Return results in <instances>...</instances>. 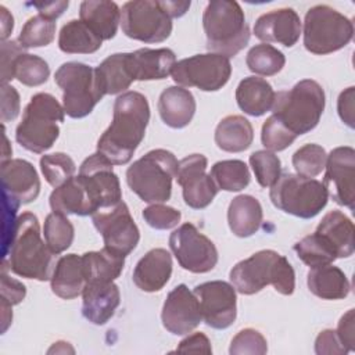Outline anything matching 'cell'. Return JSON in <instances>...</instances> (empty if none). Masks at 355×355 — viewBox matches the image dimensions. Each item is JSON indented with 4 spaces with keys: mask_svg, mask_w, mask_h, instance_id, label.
<instances>
[{
    "mask_svg": "<svg viewBox=\"0 0 355 355\" xmlns=\"http://www.w3.org/2000/svg\"><path fill=\"white\" fill-rule=\"evenodd\" d=\"M150 121L147 98L139 92H125L114 103L111 125L97 141V153L112 165L128 164L146 135Z\"/></svg>",
    "mask_w": 355,
    "mask_h": 355,
    "instance_id": "6da1fadb",
    "label": "cell"
},
{
    "mask_svg": "<svg viewBox=\"0 0 355 355\" xmlns=\"http://www.w3.org/2000/svg\"><path fill=\"white\" fill-rule=\"evenodd\" d=\"M40 234L39 219L35 214L19 215L10 243L3 251V268L25 279L50 280L55 268V254Z\"/></svg>",
    "mask_w": 355,
    "mask_h": 355,
    "instance_id": "7a4b0ae2",
    "label": "cell"
},
{
    "mask_svg": "<svg viewBox=\"0 0 355 355\" xmlns=\"http://www.w3.org/2000/svg\"><path fill=\"white\" fill-rule=\"evenodd\" d=\"M229 277L233 287L244 295L255 294L268 284H272L283 295H291L295 288V273L291 263L273 250H261L237 262Z\"/></svg>",
    "mask_w": 355,
    "mask_h": 355,
    "instance_id": "3957f363",
    "label": "cell"
},
{
    "mask_svg": "<svg viewBox=\"0 0 355 355\" xmlns=\"http://www.w3.org/2000/svg\"><path fill=\"white\" fill-rule=\"evenodd\" d=\"M326 104L323 87L312 79L295 83L290 90L275 94L272 115L293 135L311 132L320 121Z\"/></svg>",
    "mask_w": 355,
    "mask_h": 355,
    "instance_id": "277c9868",
    "label": "cell"
},
{
    "mask_svg": "<svg viewBox=\"0 0 355 355\" xmlns=\"http://www.w3.org/2000/svg\"><path fill=\"white\" fill-rule=\"evenodd\" d=\"M202 26L209 53L234 57L250 40V28L237 1L212 0L204 10Z\"/></svg>",
    "mask_w": 355,
    "mask_h": 355,
    "instance_id": "5b68a950",
    "label": "cell"
},
{
    "mask_svg": "<svg viewBox=\"0 0 355 355\" xmlns=\"http://www.w3.org/2000/svg\"><path fill=\"white\" fill-rule=\"evenodd\" d=\"M64 107L54 96L49 93L33 94L15 129V140L31 153L47 151L60 136L58 122H64Z\"/></svg>",
    "mask_w": 355,
    "mask_h": 355,
    "instance_id": "8992f818",
    "label": "cell"
},
{
    "mask_svg": "<svg viewBox=\"0 0 355 355\" xmlns=\"http://www.w3.org/2000/svg\"><path fill=\"white\" fill-rule=\"evenodd\" d=\"M179 161L173 153L155 148L136 159L126 171V183L143 201L161 204L171 198L172 180L178 175Z\"/></svg>",
    "mask_w": 355,
    "mask_h": 355,
    "instance_id": "52a82bcc",
    "label": "cell"
},
{
    "mask_svg": "<svg viewBox=\"0 0 355 355\" xmlns=\"http://www.w3.org/2000/svg\"><path fill=\"white\" fill-rule=\"evenodd\" d=\"M269 197L276 208L302 219L316 216L329 200L327 190L322 182L297 173L280 175L270 187Z\"/></svg>",
    "mask_w": 355,
    "mask_h": 355,
    "instance_id": "ba28073f",
    "label": "cell"
},
{
    "mask_svg": "<svg viewBox=\"0 0 355 355\" xmlns=\"http://www.w3.org/2000/svg\"><path fill=\"white\" fill-rule=\"evenodd\" d=\"M354 36L349 18L326 4L309 8L304 19V46L318 55H324L345 47Z\"/></svg>",
    "mask_w": 355,
    "mask_h": 355,
    "instance_id": "9c48e42d",
    "label": "cell"
},
{
    "mask_svg": "<svg viewBox=\"0 0 355 355\" xmlns=\"http://www.w3.org/2000/svg\"><path fill=\"white\" fill-rule=\"evenodd\" d=\"M62 89V107L71 118H85L104 97L96 78L94 68L83 62H65L54 75Z\"/></svg>",
    "mask_w": 355,
    "mask_h": 355,
    "instance_id": "30bf717a",
    "label": "cell"
},
{
    "mask_svg": "<svg viewBox=\"0 0 355 355\" xmlns=\"http://www.w3.org/2000/svg\"><path fill=\"white\" fill-rule=\"evenodd\" d=\"M122 32L143 43H161L171 36L172 18L158 0H132L122 6Z\"/></svg>",
    "mask_w": 355,
    "mask_h": 355,
    "instance_id": "8fae6325",
    "label": "cell"
},
{
    "mask_svg": "<svg viewBox=\"0 0 355 355\" xmlns=\"http://www.w3.org/2000/svg\"><path fill=\"white\" fill-rule=\"evenodd\" d=\"M172 79L182 87H197L202 92H216L230 79L232 64L227 57L215 53L196 54L175 62Z\"/></svg>",
    "mask_w": 355,
    "mask_h": 355,
    "instance_id": "7c38bea8",
    "label": "cell"
},
{
    "mask_svg": "<svg viewBox=\"0 0 355 355\" xmlns=\"http://www.w3.org/2000/svg\"><path fill=\"white\" fill-rule=\"evenodd\" d=\"M169 247L179 265L191 273H207L218 263L215 244L193 223H183L169 236Z\"/></svg>",
    "mask_w": 355,
    "mask_h": 355,
    "instance_id": "4fadbf2b",
    "label": "cell"
},
{
    "mask_svg": "<svg viewBox=\"0 0 355 355\" xmlns=\"http://www.w3.org/2000/svg\"><path fill=\"white\" fill-rule=\"evenodd\" d=\"M92 220L103 236L105 248L123 257L136 248L140 240V232L123 201L115 207L96 211L92 215Z\"/></svg>",
    "mask_w": 355,
    "mask_h": 355,
    "instance_id": "5bb4252c",
    "label": "cell"
},
{
    "mask_svg": "<svg viewBox=\"0 0 355 355\" xmlns=\"http://www.w3.org/2000/svg\"><path fill=\"white\" fill-rule=\"evenodd\" d=\"M114 165L101 154L89 155L79 166V179L83 182L97 211L115 207L122 201L121 184Z\"/></svg>",
    "mask_w": 355,
    "mask_h": 355,
    "instance_id": "9a60e30c",
    "label": "cell"
},
{
    "mask_svg": "<svg viewBox=\"0 0 355 355\" xmlns=\"http://www.w3.org/2000/svg\"><path fill=\"white\" fill-rule=\"evenodd\" d=\"M202 320L207 326L223 330L233 324L237 316V297L233 284L223 280L205 282L194 287Z\"/></svg>",
    "mask_w": 355,
    "mask_h": 355,
    "instance_id": "2e32d148",
    "label": "cell"
},
{
    "mask_svg": "<svg viewBox=\"0 0 355 355\" xmlns=\"http://www.w3.org/2000/svg\"><path fill=\"white\" fill-rule=\"evenodd\" d=\"M208 161L202 154H191L179 161L176 182L182 186L186 205L193 209L207 208L218 194V186L207 171Z\"/></svg>",
    "mask_w": 355,
    "mask_h": 355,
    "instance_id": "e0dca14e",
    "label": "cell"
},
{
    "mask_svg": "<svg viewBox=\"0 0 355 355\" xmlns=\"http://www.w3.org/2000/svg\"><path fill=\"white\" fill-rule=\"evenodd\" d=\"M323 184L327 194L343 207L354 209L355 201V150L349 146L336 147L326 158Z\"/></svg>",
    "mask_w": 355,
    "mask_h": 355,
    "instance_id": "ac0fdd59",
    "label": "cell"
},
{
    "mask_svg": "<svg viewBox=\"0 0 355 355\" xmlns=\"http://www.w3.org/2000/svg\"><path fill=\"white\" fill-rule=\"evenodd\" d=\"M161 320L164 327L176 336L191 333L202 320L200 302L186 284L176 286L162 306Z\"/></svg>",
    "mask_w": 355,
    "mask_h": 355,
    "instance_id": "d6986e66",
    "label": "cell"
},
{
    "mask_svg": "<svg viewBox=\"0 0 355 355\" xmlns=\"http://www.w3.org/2000/svg\"><path fill=\"white\" fill-rule=\"evenodd\" d=\"M3 194L19 205L35 201L40 193V179L35 166L21 158L1 162Z\"/></svg>",
    "mask_w": 355,
    "mask_h": 355,
    "instance_id": "ffe728a7",
    "label": "cell"
},
{
    "mask_svg": "<svg viewBox=\"0 0 355 355\" xmlns=\"http://www.w3.org/2000/svg\"><path fill=\"white\" fill-rule=\"evenodd\" d=\"M254 35L265 43L293 47L301 35V19L293 8L273 10L255 21Z\"/></svg>",
    "mask_w": 355,
    "mask_h": 355,
    "instance_id": "44dd1931",
    "label": "cell"
},
{
    "mask_svg": "<svg viewBox=\"0 0 355 355\" xmlns=\"http://www.w3.org/2000/svg\"><path fill=\"white\" fill-rule=\"evenodd\" d=\"M82 313L93 324H105L115 313L121 293L114 282H90L82 293Z\"/></svg>",
    "mask_w": 355,
    "mask_h": 355,
    "instance_id": "7402d4cb",
    "label": "cell"
},
{
    "mask_svg": "<svg viewBox=\"0 0 355 355\" xmlns=\"http://www.w3.org/2000/svg\"><path fill=\"white\" fill-rule=\"evenodd\" d=\"M172 275V257L165 248H153L139 259L133 270V283L146 293L164 288Z\"/></svg>",
    "mask_w": 355,
    "mask_h": 355,
    "instance_id": "603a6c76",
    "label": "cell"
},
{
    "mask_svg": "<svg viewBox=\"0 0 355 355\" xmlns=\"http://www.w3.org/2000/svg\"><path fill=\"white\" fill-rule=\"evenodd\" d=\"M157 107L162 122L173 129L187 126L196 114L194 96L182 86L166 87L159 94Z\"/></svg>",
    "mask_w": 355,
    "mask_h": 355,
    "instance_id": "cb8c5ba5",
    "label": "cell"
},
{
    "mask_svg": "<svg viewBox=\"0 0 355 355\" xmlns=\"http://www.w3.org/2000/svg\"><path fill=\"white\" fill-rule=\"evenodd\" d=\"M129 62L135 80L165 79L176 62L171 49H139L129 53Z\"/></svg>",
    "mask_w": 355,
    "mask_h": 355,
    "instance_id": "d4e9b609",
    "label": "cell"
},
{
    "mask_svg": "<svg viewBox=\"0 0 355 355\" xmlns=\"http://www.w3.org/2000/svg\"><path fill=\"white\" fill-rule=\"evenodd\" d=\"M50 283L51 291L62 300H72L80 295L87 284L82 255L68 254L61 257L55 263Z\"/></svg>",
    "mask_w": 355,
    "mask_h": 355,
    "instance_id": "484cf974",
    "label": "cell"
},
{
    "mask_svg": "<svg viewBox=\"0 0 355 355\" xmlns=\"http://www.w3.org/2000/svg\"><path fill=\"white\" fill-rule=\"evenodd\" d=\"M49 200L53 212L62 215L86 216L97 211L79 176H73L60 187H55Z\"/></svg>",
    "mask_w": 355,
    "mask_h": 355,
    "instance_id": "4316f807",
    "label": "cell"
},
{
    "mask_svg": "<svg viewBox=\"0 0 355 355\" xmlns=\"http://www.w3.org/2000/svg\"><path fill=\"white\" fill-rule=\"evenodd\" d=\"M80 21L85 22L101 40L116 35L121 24V10L116 3L107 0H86L79 7Z\"/></svg>",
    "mask_w": 355,
    "mask_h": 355,
    "instance_id": "83f0119b",
    "label": "cell"
},
{
    "mask_svg": "<svg viewBox=\"0 0 355 355\" xmlns=\"http://www.w3.org/2000/svg\"><path fill=\"white\" fill-rule=\"evenodd\" d=\"M316 233L330 244L337 258H348L354 254V223L341 211L327 212L318 225Z\"/></svg>",
    "mask_w": 355,
    "mask_h": 355,
    "instance_id": "f1b7e54d",
    "label": "cell"
},
{
    "mask_svg": "<svg viewBox=\"0 0 355 355\" xmlns=\"http://www.w3.org/2000/svg\"><path fill=\"white\" fill-rule=\"evenodd\" d=\"M275 92L270 83L258 76L244 78L236 89V101L241 111L251 116H261L272 110Z\"/></svg>",
    "mask_w": 355,
    "mask_h": 355,
    "instance_id": "f546056e",
    "label": "cell"
},
{
    "mask_svg": "<svg viewBox=\"0 0 355 355\" xmlns=\"http://www.w3.org/2000/svg\"><path fill=\"white\" fill-rule=\"evenodd\" d=\"M306 283L309 291L322 300H343L351 290L345 273L331 263L311 268Z\"/></svg>",
    "mask_w": 355,
    "mask_h": 355,
    "instance_id": "4dcf8cb0",
    "label": "cell"
},
{
    "mask_svg": "<svg viewBox=\"0 0 355 355\" xmlns=\"http://www.w3.org/2000/svg\"><path fill=\"white\" fill-rule=\"evenodd\" d=\"M262 207L259 201L250 194L234 197L227 208V223L237 237H250L255 234L262 223Z\"/></svg>",
    "mask_w": 355,
    "mask_h": 355,
    "instance_id": "1f68e13d",
    "label": "cell"
},
{
    "mask_svg": "<svg viewBox=\"0 0 355 355\" xmlns=\"http://www.w3.org/2000/svg\"><path fill=\"white\" fill-rule=\"evenodd\" d=\"M94 71L104 96L122 93L135 82L129 62V53H115L107 57L94 68Z\"/></svg>",
    "mask_w": 355,
    "mask_h": 355,
    "instance_id": "d6a6232c",
    "label": "cell"
},
{
    "mask_svg": "<svg viewBox=\"0 0 355 355\" xmlns=\"http://www.w3.org/2000/svg\"><path fill=\"white\" fill-rule=\"evenodd\" d=\"M252 125L241 115L225 116L215 129L216 146L227 153H241L252 144Z\"/></svg>",
    "mask_w": 355,
    "mask_h": 355,
    "instance_id": "836d02e7",
    "label": "cell"
},
{
    "mask_svg": "<svg viewBox=\"0 0 355 355\" xmlns=\"http://www.w3.org/2000/svg\"><path fill=\"white\" fill-rule=\"evenodd\" d=\"M85 276L90 282H114L123 270L125 257L108 248L89 251L82 255Z\"/></svg>",
    "mask_w": 355,
    "mask_h": 355,
    "instance_id": "e575fe53",
    "label": "cell"
},
{
    "mask_svg": "<svg viewBox=\"0 0 355 355\" xmlns=\"http://www.w3.org/2000/svg\"><path fill=\"white\" fill-rule=\"evenodd\" d=\"M101 37L80 19L67 22L58 35V47L67 54H92L101 47Z\"/></svg>",
    "mask_w": 355,
    "mask_h": 355,
    "instance_id": "d590c367",
    "label": "cell"
},
{
    "mask_svg": "<svg viewBox=\"0 0 355 355\" xmlns=\"http://www.w3.org/2000/svg\"><path fill=\"white\" fill-rule=\"evenodd\" d=\"M211 178L219 190L240 191L250 184L251 175L248 166L240 159H225L214 164Z\"/></svg>",
    "mask_w": 355,
    "mask_h": 355,
    "instance_id": "8d00e7d4",
    "label": "cell"
},
{
    "mask_svg": "<svg viewBox=\"0 0 355 355\" xmlns=\"http://www.w3.org/2000/svg\"><path fill=\"white\" fill-rule=\"evenodd\" d=\"M248 69L257 75L273 76L280 72L286 64L284 54L268 43L255 44L245 57Z\"/></svg>",
    "mask_w": 355,
    "mask_h": 355,
    "instance_id": "74e56055",
    "label": "cell"
},
{
    "mask_svg": "<svg viewBox=\"0 0 355 355\" xmlns=\"http://www.w3.org/2000/svg\"><path fill=\"white\" fill-rule=\"evenodd\" d=\"M43 234L49 248L55 255H58L71 247L75 236V229L67 215H62L60 212H51L44 219Z\"/></svg>",
    "mask_w": 355,
    "mask_h": 355,
    "instance_id": "f35d334b",
    "label": "cell"
},
{
    "mask_svg": "<svg viewBox=\"0 0 355 355\" xmlns=\"http://www.w3.org/2000/svg\"><path fill=\"white\" fill-rule=\"evenodd\" d=\"M294 251L297 252L298 258L309 268L331 263L337 259L334 250L316 232L297 241L294 244Z\"/></svg>",
    "mask_w": 355,
    "mask_h": 355,
    "instance_id": "ab89813d",
    "label": "cell"
},
{
    "mask_svg": "<svg viewBox=\"0 0 355 355\" xmlns=\"http://www.w3.org/2000/svg\"><path fill=\"white\" fill-rule=\"evenodd\" d=\"M54 33L55 21L37 14L25 22L18 36V43L24 49L43 47L54 40Z\"/></svg>",
    "mask_w": 355,
    "mask_h": 355,
    "instance_id": "60d3db41",
    "label": "cell"
},
{
    "mask_svg": "<svg viewBox=\"0 0 355 355\" xmlns=\"http://www.w3.org/2000/svg\"><path fill=\"white\" fill-rule=\"evenodd\" d=\"M49 76L50 68L43 58L35 54L24 53L15 60L14 79H17L19 83L29 87H35L47 82Z\"/></svg>",
    "mask_w": 355,
    "mask_h": 355,
    "instance_id": "b9f144b4",
    "label": "cell"
},
{
    "mask_svg": "<svg viewBox=\"0 0 355 355\" xmlns=\"http://www.w3.org/2000/svg\"><path fill=\"white\" fill-rule=\"evenodd\" d=\"M40 169L46 182L55 189L73 178L76 165L68 154L53 153L40 158Z\"/></svg>",
    "mask_w": 355,
    "mask_h": 355,
    "instance_id": "7bdbcfd3",
    "label": "cell"
},
{
    "mask_svg": "<svg viewBox=\"0 0 355 355\" xmlns=\"http://www.w3.org/2000/svg\"><path fill=\"white\" fill-rule=\"evenodd\" d=\"M327 154L319 144H305L293 154V166L297 175L304 178L318 176L326 165Z\"/></svg>",
    "mask_w": 355,
    "mask_h": 355,
    "instance_id": "ee69618b",
    "label": "cell"
},
{
    "mask_svg": "<svg viewBox=\"0 0 355 355\" xmlns=\"http://www.w3.org/2000/svg\"><path fill=\"white\" fill-rule=\"evenodd\" d=\"M250 165L262 187H272L282 175L279 157L269 150H258L250 155Z\"/></svg>",
    "mask_w": 355,
    "mask_h": 355,
    "instance_id": "f6af8a7d",
    "label": "cell"
},
{
    "mask_svg": "<svg viewBox=\"0 0 355 355\" xmlns=\"http://www.w3.org/2000/svg\"><path fill=\"white\" fill-rule=\"evenodd\" d=\"M297 139L288 129H286L273 115H270L262 125L261 141L269 151H283Z\"/></svg>",
    "mask_w": 355,
    "mask_h": 355,
    "instance_id": "bcb514c9",
    "label": "cell"
},
{
    "mask_svg": "<svg viewBox=\"0 0 355 355\" xmlns=\"http://www.w3.org/2000/svg\"><path fill=\"white\" fill-rule=\"evenodd\" d=\"M268 352V343L265 337L255 329H244L239 331L229 348L230 355H263Z\"/></svg>",
    "mask_w": 355,
    "mask_h": 355,
    "instance_id": "7dc6e473",
    "label": "cell"
},
{
    "mask_svg": "<svg viewBox=\"0 0 355 355\" xmlns=\"http://www.w3.org/2000/svg\"><path fill=\"white\" fill-rule=\"evenodd\" d=\"M141 216L144 222L157 230H168L173 229L179 225L182 214L180 211L164 205V204H153L143 209Z\"/></svg>",
    "mask_w": 355,
    "mask_h": 355,
    "instance_id": "c3c4849f",
    "label": "cell"
},
{
    "mask_svg": "<svg viewBox=\"0 0 355 355\" xmlns=\"http://www.w3.org/2000/svg\"><path fill=\"white\" fill-rule=\"evenodd\" d=\"M25 53V49L18 40H8L1 43V85L14 79L15 60Z\"/></svg>",
    "mask_w": 355,
    "mask_h": 355,
    "instance_id": "681fc988",
    "label": "cell"
},
{
    "mask_svg": "<svg viewBox=\"0 0 355 355\" xmlns=\"http://www.w3.org/2000/svg\"><path fill=\"white\" fill-rule=\"evenodd\" d=\"M0 293H1V301L10 304V305H17L19 304L24 298H25V294H26V288L25 286L10 277L7 273H6V269L1 268V286H0Z\"/></svg>",
    "mask_w": 355,
    "mask_h": 355,
    "instance_id": "f907efd6",
    "label": "cell"
},
{
    "mask_svg": "<svg viewBox=\"0 0 355 355\" xmlns=\"http://www.w3.org/2000/svg\"><path fill=\"white\" fill-rule=\"evenodd\" d=\"M19 114V94L8 83L1 85V122L14 121Z\"/></svg>",
    "mask_w": 355,
    "mask_h": 355,
    "instance_id": "816d5d0a",
    "label": "cell"
},
{
    "mask_svg": "<svg viewBox=\"0 0 355 355\" xmlns=\"http://www.w3.org/2000/svg\"><path fill=\"white\" fill-rule=\"evenodd\" d=\"M315 352L318 355H343L348 351L340 343L334 330H323L315 341Z\"/></svg>",
    "mask_w": 355,
    "mask_h": 355,
    "instance_id": "f5cc1de1",
    "label": "cell"
},
{
    "mask_svg": "<svg viewBox=\"0 0 355 355\" xmlns=\"http://www.w3.org/2000/svg\"><path fill=\"white\" fill-rule=\"evenodd\" d=\"M336 334L343 344V347L349 352L355 349V333H354V309H349L345 315L341 316Z\"/></svg>",
    "mask_w": 355,
    "mask_h": 355,
    "instance_id": "db71d44e",
    "label": "cell"
},
{
    "mask_svg": "<svg viewBox=\"0 0 355 355\" xmlns=\"http://www.w3.org/2000/svg\"><path fill=\"white\" fill-rule=\"evenodd\" d=\"M354 98H355V87L349 86L344 92L340 93L337 100V111L341 121L348 125L351 129L354 128Z\"/></svg>",
    "mask_w": 355,
    "mask_h": 355,
    "instance_id": "11a10c76",
    "label": "cell"
},
{
    "mask_svg": "<svg viewBox=\"0 0 355 355\" xmlns=\"http://www.w3.org/2000/svg\"><path fill=\"white\" fill-rule=\"evenodd\" d=\"M178 352H202L212 354L211 343L204 333H194L182 340L176 348Z\"/></svg>",
    "mask_w": 355,
    "mask_h": 355,
    "instance_id": "9f6ffc18",
    "label": "cell"
},
{
    "mask_svg": "<svg viewBox=\"0 0 355 355\" xmlns=\"http://www.w3.org/2000/svg\"><path fill=\"white\" fill-rule=\"evenodd\" d=\"M31 6L36 7L40 15L55 21L68 8L69 1H43V3H31Z\"/></svg>",
    "mask_w": 355,
    "mask_h": 355,
    "instance_id": "6f0895ef",
    "label": "cell"
},
{
    "mask_svg": "<svg viewBox=\"0 0 355 355\" xmlns=\"http://www.w3.org/2000/svg\"><path fill=\"white\" fill-rule=\"evenodd\" d=\"M162 6L171 18H179L189 10L190 1H162Z\"/></svg>",
    "mask_w": 355,
    "mask_h": 355,
    "instance_id": "680465c9",
    "label": "cell"
},
{
    "mask_svg": "<svg viewBox=\"0 0 355 355\" xmlns=\"http://www.w3.org/2000/svg\"><path fill=\"white\" fill-rule=\"evenodd\" d=\"M1 11V40L6 42V39L10 36V33L12 32L14 28V18L12 15L7 11L6 7H0Z\"/></svg>",
    "mask_w": 355,
    "mask_h": 355,
    "instance_id": "91938a15",
    "label": "cell"
}]
</instances>
